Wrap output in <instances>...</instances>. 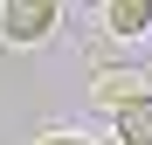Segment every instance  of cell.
<instances>
[{
    "label": "cell",
    "mask_w": 152,
    "mask_h": 145,
    "mask_svg": "<svg viewBox=\"0 0 152 145\" xmlns=\"http://www.w3.org/2000/svg\"><path fill=\"white\" fill-rule=\"evenodd\" d=\"M56 21H62L56 0H14V7H0V35H7L14 48H35V42L56 35Z\"/></svg>",
    "instance_id": "obj_1"
},
{
    "label": "cell",
    "mask_w": 152,
    "mask_h": 145,
    "mask_svg": "<svg viewBox=\"0 0 152 145\" xmlns=\"http://www.w3.org/2000/svg\"><path fill=\"white\" fill-rule=\"evenodd\" d=\"M90 97H97V104H104V111L118 117L124 104H138V97H145V83L132 76V69H97V83H90Z\"/></svg>",
    "instance_id": "obj_2"
},
{
    "label": "cell",
    "mask_w": 152,
    "mask_h": 145,
    "mask_svg": "<svg viewBox=\"0 0 152 145\" xmlns=\"http://www.w3.org/2000/svg\"><path fill=\"white\" fill-rule=\"evenodd\" d=\"M104 28L111 35H145L152 28V0H111L104 7Z\"/></svg>",
    "instance_id": "obj_3"
},
{
    "label": "cell",
    "mask_w": 152,
    "mask_h": 145,
    "mask_svg": "<svg viewBox=\"0 0 152 145\" xmlns=\"http://www.w3.org/2000/svg\"><path fill=\"white\" fill-rule=\"evenodd\" d=\"M118 138L124 145H152V97H138V104L118 111Z\"/></svg>",
    "instance_id": "obj_4"
},
{
    "label": "cell",
    "mask_w": 152,
    "mask_h": 145,
    "mask_svg": "<svg viewBox=\"0 0 152 145\" xmlns=\"http://www.w3.org/2000/svg\"><path fill=\"white\" fill-rule=\"evenodd\" d=\"M35 145H97V138H83V131H42Z\"/></svg>",
    "instance_id": "obj_5"
}]
</instances>
